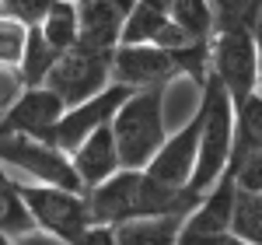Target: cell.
I'll list each match as a JSON object with an SVG mask.
<instances>
[{"label": "cell", "instance_id": "cell-10", "mask_svg": "<svg viewBox=\"0 0 262 245\" xmlns=\"http://www.w3.org/2000/svg\"><path fill=\"white\" fill-rule=\"evenodd\" d=\"M63 116V105L46 88H21L18 98L0 109V137H32L53 144V126Z\"/></svg>", "mask_w": 262, "mask_h": 245}, {"label": "cell", "instance_id": "cell-28", "mask_svg": "<svg viewBox=\"0 0 262 245\" xmlns=\"http://www.w3.org/2000/svg\"><path fill=\"white\" fill-rule=\"evenodd\" d=\"M0 109H4V105H0Z\"/></svg>", "mask_w": 262, "mask_h": 245}, {"label": "cell", "instance_id": "cell-7", "mask_svg": "<svg viewBox=\"0 0 262 245\" xmlns=\"http://www.w3.org/2000/svg\"><path fill=\"white\" fill-rule=\"evenodd\" d=\"M18 196L32 228L56 238V242L70 245L84 228H91V214H88V200L84 193H70V189H56V186H39V182H14Z\"/></svg>", "mask_w": 262, "mask_h": 245}, {"label": "cell", "instance_id": "cell-8", "mask_svg": "<svg viewBox=\"0 0 262 245\" xmlns=\"http://www.w3.org/2000/svg\"><path fill=\"white\" fill-rule=\"evenodd\" d=\"M0 165L7 172H21L39 186H56L70 193H84L70 158L49 140H32V137H0Z\"/></svg>", "mask_w": 262, "mask_h": 245}, {"label": "cell", "instance_id": "cell-3", "mask_svg": "<svg viewBox=\"0 0 262 245\" xmlns=\"http://www.w3.org/2000/svg\"><path fill=\"white\" fill-rule=\"evenodd\" d=\"M116 154L122 168H147V161L158 154V147L168 137L164 126V88H147V91H129V98L116 109L108 122Z\"/></svg>", "mask_w": 262, "mask_h": 245}, {"label": "cell", "instance_id": "cell-6", "mask_svg": "<svg viewBox=\"0 0 262 245\" xmlns=\"http://www.w3.org/2000/svg\"><path fill=\"white\" fill-rule=\"evenodd\" d=\"M108 84H112V53L108 49H91V46L77 42V46H70L67 53H60L53 60L42 88L53 91L63 109H70V105L105 91Z\"/></svg>", "mask_w": 262, "mask_h": 245}, {"label": "cell", "instance_id": "cell-12", "mask_svg": "<svg viewBox=\"0 0 262 245\" xmlns=\"http://www.w3.org/2000/svg\"><path fill=\"white\" fill-rule=\"evenodd\" d=\"M200 122H203V109L196 105V112L189 116V122H182V130L168 133L164 144L158 147V154L147 161V175L161 186L171 189H189L192 168H196V144H200Z\"/></svg>", "mask_w": 262, "mask_h": 245}, {"label": "cell", "instance_id": "cell-16", "mask_svg": "<svg viewBox=\"0 0 262 245\" xmlns=\"http://www.w3.org/2000/svg\"><path fill=\"white\" fill-rule=\"evenodd\" d=\"M39 35L56 56L77 46V0H53L46 18L39 21Z\"/></svg>", "mask_w": 262, "mask_h": 245}, {"label": "cell", "instance_id": "cell-13", "mask_svg": "<svg viewBox=\"0 0 262 245\" xmlns=\"http://www.w3.org/2000/svg\"><path fill=\"white\" fill-rule=\"evenodd\" d=\"M133 0H77V42L91 49H116Z\"/></svg>", "mask_w": 262, "mask_h": 245}, {"label": "cell", "instance_id": "cell-17", "mask_svg": "<svg viewBox=\"0 0 262 245\" xmlns=\"http://www.w3.org/2000/svg\"><path fill=\"white\" fill-rule=\"evenodd\" d=\"M227 231L234 238L248 242V245H262V193H252V189H238L234 186Z\"/></svg>", "mask_w": 262, "mask_h": 245}, {"label": "cell", "instance_id": "cell-11", "mask_svg": "<svg viewBox=\"0 0 262 245\" xmlns=\"http://www.w3.org/2000/svg\"><path fill=\"white\" fill-rule=\"evenodd\" d=\"M126 98H129L126 88L108 84L105 91H98V95H91V98H84L77 105H70V109H63V116L53 126V147H60L63 154H70L88 133H95L98 126H108L112 116H116V109Z\"/></svg>", "mask_w": 262, "mask_h": 245}, {"label": "cell", "instance_id": "cell-18", "mask_svg": "<svg viewBox=\"0 0 262 245\" xmlns=\"http://www.w3.org/2000/svg\"><path fill=\"white\" fill-rule=\"evenodd\" d=\"M171 25L179 28L189 42H210L213 35V11L206 0H161Z\"/></svg>", "mask_w": 262, "mask_h": 245}, {"label": "cell", "instance_id": "cell-15", "mask_svg": "<svg viewBox=\"0 0 262 245\" xmlns=\"http://www.w3.org/2000/svg\"><path fill=\"white\" fill-rule=\"evenodd\" d=\"M185 214H168V217H147V221H126L116 224V245H175L179 228Z\"/></svg>", "mask_w": 262, "mask_h": 245}, {"label": "cell", "instance_id": "cell-26", "mask_svg": "<svg viewBox=\"0 0 262 245\" xmlns=\"http://www.w3.org/2000/svg\"><path fill=\"white\" fill-rule=\"evenodd\" d=\"M11 245H63L56 242V238H49V235H42V231H25V235H18V238H11Z\"/></svg>", "mask_w": 262, "mask_h": 245}, {"label": "cell", "instance_id": "cell-25", "mask_svg": "<svg viewBox=\"0 0 262 245\" xmlns=\"http://www.w3.org/2000/svg\"><path fill=\"white\" fill-rule=\"evenodd\" d=\"M70 245H116V231L108 224H91V228H84Z\"/></svg>", "mask_w": 262, "mask_h": 245}, {"label": "cell", "instance_id": "cell-9", "mask_svg": "<svg viewBox=\"0 0 262 245\" xmlns=\"http://www.w3.org/2000/svg\"><path fill=\"white\" fill-rule=\"evenodd\" d=\"M238 189L262 193V98L252 95L234 105V140L224 172Z\"/></svg>", "mask_w": 262, "mask_h": 245}, {"label": "cell", "instance_id": "cell-5", "mask_svg": "<svg viewBox=\"0 0 262 245\" xmlns=\"http://www.w3.org/2000/svg\"><path fill=\"white\" fill-rule=\"evenodd\" d=\"M200 144H196V168L189 179V193L203 196L210 186H217L227 172V158H231V140H234V105L224 95V88L210 74L200 84Z\"/></svg>", "mask_w": 262, "mask_h": 245}, {"label": "cell", "instance_id": "cell-19", "mask_svg": "<svg viewBox=\"0 0 262 245\" xmlns=\"http://www.w3.org/2000/svg\"><path fill=\"white\" fill-rule=\"evenodd\" d=\"M0 231L7 238H18L25 231H32V217L21 203L18 186H14V175L0 165Z\"/></svg>", "mask_w": 262, "mask_h": 245}, {"label": "cell", "instance_id": "cell-4", "mask_svg": "<svg viewBox=\"0 0 262 245\" xmlns=\"http://www.w3.org/2000/svg\"><path fill=\"white\" fill-rule=\"evenodd\" d=\"M255 32L234 21H213V35L206 42V74L224 88L231 105L259 95V46Z\"/></svg>", "mask_w": 262, "mask_h": 245}, {"label": "cell", "instance_id": "cell-14", "mask_svg": "<svg viewBox=\"0 0 262 245\" xmlns=\"http://www.w3.org/2000/svg\"><path fill=\"white\" fill-rule=\"evenodd\" d=\"M67 158H70V168H74V175H77V182H81L84 193L95 189V186H101V182H108V179L122 168L108 126H98L95 133H88Z\"/></svg>", "mask_w": 262, "mask_h": 245}, {"label": "cell", "instance_id": "cell-21", "mask_svg": "<svg viewBox=\"0 0 262 245\" xmlns=\"http://www.w3.org/2000/svg\"><path fill=\"white\" fill-rule=\"evenodd\" d=\"M25 39H28V28L0 14V74H14L18 77Z\"/></svg>", "mask_w": 262, "mask_h": 245}, {"label": "cell", "instance_id": "cell-27", "mask_svg": "<svg viewBox=\"0 0 262 245\" xmlns=\"http://www.w3.org/2000/svg\"><path fill=\"white\" fill-rule=\"evenodd\" d=\"M0 245H11V238H7V235H4V231H0Z\"/></svg>", "mask_w": 262, "mask_h": 245}, {"label": "cell", "instance_id": "cell-1", "mask_svg": "<svg viewBox=\"0 0 262 245\" xmlns=\"http://www.w3.org/2000/svg\"><path fill=\"white\" fill-rule=\"evenodd\" d=\"M91 224H126V221H147V217H168V214H189L200 196L189 189H171V186L154 182L147 172L137 168H119L108 182L95 186L84 193Z\"/></svg>", "mask_w": 262, "mask_h": 245}, {"label": "cell", "instance_id": "cell-24", "mask_svg": "<svg viewBox=\"0 0 262 245\" xmlns=\"http://www.w3.org/2000/svg\"><path fill=\"white\" fill-rule=\"evenodd\" d=\"M175 245H248V242L234 238L231 231H221V235H185L179 228V242Z\"/></svg>", "mask_w": 262, "mask_h": 245}, {"label": "cell", "instance_id": "cell-20", "mask_svg": "<svg viewBox=\"0 0 262 245\" xmlns=\"http://www.w3.org/2000/svg\"><path fill=\"white\" fill-rule=\"evenodd\" d=\"M53 60H56V53L46 46V39L39 35V28H28L25 53H21V67H18V84L21 88H39V84L46 81Z\"/></svg>", "mask_w": 262, "mask_h": 245}, {"label": "cell", "instance_id": "cell-23", "mask_svg": "<svg viewBox=\"0 0 262 245\" xmlns=\"http://www.w3.org/2000/svg\"><path fill=\"white\" fill-rule=\"evenodd\" d=\"M49 4L53 0H0V14L25 25V28H39V21L46 18Z\"/></svg>", "mask_w": 262, "mask_h": 245}, {"label": "cell", "instance_id": "cell-22", "mask_svg": "<svg viewBox=\"0 0 262 245\" xmlns=\"http://www.w3.org/2000/svg\"><path fill=\"white\" fill-rule=\"evenodd\" d=\"M213 21H234L259 35V0H206Z\"/></svg>", "mask_w": 262, "mask_h": 245}, {"label": "cell", "instance_id": "cell-2", "mask_svg": "<svg viewBox=\"0 0 262 245\" xmlns=\"http://www.w3.org/2000/svg\"><path fill=\"white\" fill-rule=\"evenodd\" d=\"M189 77L200 88L206 81V42L200 46H182V49H164V46H116L112 49V84L126 91H147V88H164Z\"/></svg>", "mask_w": 262, "mask_h": 245}]
</instances>
